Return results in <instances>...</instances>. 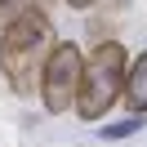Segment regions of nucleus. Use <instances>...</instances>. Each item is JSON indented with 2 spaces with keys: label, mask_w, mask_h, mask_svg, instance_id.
Masks as SVG:
<instances>
[{
  "label": "nucleus",
  "mask_w": 147,
  "mask_h": 147,
  "mask_svg": "<svg viewBox=\"0 0 147 147\" xmlns=\"http://www.w3.org/2000/svg\"><path fill=\"white\" fill-rule=\"evenodd\" d=\"M54 45H58L54 18L36 5L18 9L5 22V31H0V76L9 80L13 94H22V98L40 94V71H45Z\"/></svg>",
  "instance_id": "f257e3e1"
},
{
  "label": "nucleus",
  "mask_w": 147,
  "mask_h": 147,
  "mask_svg": "<svg viewBox=\"0 0 147 147\" xmlns=\"http://www.w3.org/2000/svg\"><path fill=\"white\" fill-rule=\"evenodd\" d=\"M125 71H129V54L120 40H98L85 54L80 67V89H76V116L80 120H102L116 98L125 94Z\"/></svg>",
  "instance_id": "f03ea898"
},
{
  "label": "nucleus",
  "mask_w": 147,
  "mask_h": 147,
  "mask_svg": "<svg viewBox=\"0 0 147 147\" xmlns=\"http://www.w3.org/2000/svg\"><path fill=\"white\" fill-rule=\"evenodd\" d=\"M80 67H85V54L71 45V40H58L54 54H49V63H45V71H40V102H45V111L63 116V111L76 107Z\"/></svg>",
  "instance_id": "7ed1b4c3"
},
{
  "label": "nucleus",
  "mask_w": 147,
  "mask_h": 147,
  "mask_svg": "<svg viewBox=\"0 0 147 147\" xmlns=\"http://www.w3.org/2000/svg\"><path fill=\"white\" fill-rule=\"evenodd\" d=\"M120 98L129 102L134 116H147V49L138 58H129V71H125V94Z\"/></svg>",
  "instance_id": "20e7f679"
},
{
  "label": "nucleus",
  "mask_w": 147,
  "mask_h": 147,
  "mask_svg": "<svg viewBox=\"0 0 147 147\" xmlns=\"http://www.w3.org/2000/svg\"><path fill=\"white\" fill-rule=\"evenodd\" d=\"M138 129H143V116H125V120H111V125H102L98 129V138H129V134H138Z\"/></svg>",
  "instance_id": "39448f33"
},
{
  "label": "nucleus",
  "mask_w": 147,
  "mask_h": 147,
  "mask_svg": "<svg viewBox=\"0 0 147 147\" xmlns=\"http://www.w3.org/2000/svg\"><path fill=\"white\" fill-rule=\"evenodd\" d=\"M71 9H89V5H98V0H67Z\"/></svg>",
  "instance_id": "423d86ee"
},
{
  "label": "nucleus",
  "mask_w": 147,
  "mask_h": 147,
  "mask_svg": "<svg viewBox=\"0 0 147 147\" xmlns=\"http://www.w3.org/2000/svg\"><path fill=\"white\" fill-rule=\"evenodd\" d=\"M27 5H36V9H45V13H49V0H27Z\"/></svg>",
  "instance_id": "0eeeda50"
},
{
  "label": "nucleus",
  "mask_w": 147,
  "mask_h": 147,
  "mask_svg": "<svg viewBox=\"0 0 147 147\" xmlns=\"http://www.w3.org/2000/svg\"><path fill=\"white\" fill-rule=\"evenodd\" d=\"M5 5H9V0H0V9H5Z\"/></svg>",
  "instance_id": "6e6552de"
}]
</instances>
